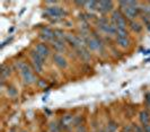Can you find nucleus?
Instances as JSON below:
<instances>
[{
	"mask_svg": "<svg viewBox=\"0 0 150 132\" xmlns=\"http://www.w3.org/2000/svg\"><path fill=\"white\" fill-rule=\"evenodd\" d=\"M45 14L49 15L50 17H54V18H61L63 16H66L67 13L61 8V7H47L45 9Z\"/></svg>",
	"mask_w": 150,
	"mask_h": 132,
	"instance_id": "obj_6",
	"label": "nucleus"
},
{
	"mask_svg": "<svg viewBox=\"0 0 150 132\" xmlns=\"http://www.w3.org/2000/svg\"><path fill=\"white\" fill-rule=\"evenodd\" d=\"M146 132H150V125H147V127H146Z\"/></svg>",
	"mask_w": 150,
	"mask_h": 132,
	"instance_id": "obj_23",
	"label": "nucleus"
},
{
	"mask_svg": "<svg viewBox=\"0 0 150 132\" xmlns=\"http://www.w3.org/2000/svg\"><path fill=\"white\" fill-rule=\"evenodd\" d=\"M116 42L121 47H128L130 45L129 37H116Z\"/></svg>",
	"mask_w": 150,
	"mask_h": 132,
	"instance_id": "obj_14",
	"label": "nucleus"
},
{
	"mask_svg": "<svg viewBox=\"0 0 150 132\" xmlns=\"http://www.w3.org/2000/svg\"><path fill=\"white\" fill-rule=\"evenodd\" d=\"M112 24L116 29H126V20L120 12H114L112 15Z\"/></svg>",
	"mask_w": 150,
	"mask_h": 132,
	"instance_id": "obj_4",
	"label": "nucleus"
},
{
	"mask_svg": "<svg viewBox=\"0 0 150 132\" xmlns=\"http://www.w3.org/2000/svg\"><path fill=\"white\" fill-rule=\"evenodd\" d=\"M113 8V2L112 1H98L97 9L101 13H107Z\"/></svg>",
	"mask_w": 150,
	"mask_h": 132,
	"instance_id": "obj_10",
	"label": "nucleus"
},
{
	"mask_svg": "<svg viewBox=\"0 0 150 132\" xmlns=\"http://www.w3.org/2000/svg\"><path fill=\"white\" fill-rule=\"evenodd\" d=\"M120 6L122 7V10L124 15L129 19H133L136 15L139 14V8H138V2L136 1H121Z\"/></svg>",
	"mask_w": 150,
	"mask_h": 132,
	"instance_id": "obj_2",
	"label": "nucleus"
},
{
	"mask_svg": "<svg viewBox=\"0 0 150 132\" xmlns=\"http://www.w3.org/2000/svg\"><path fill=\"white\" fill-rule=\"evenodd\" d=\"M146 103H147L148 105H150V94H148V95L146 96Z\"/></svg>",
	"mask_w": 150,
	"mask_h": 132,
	"instance_id": "obj_21",
	"label": "nucleus"
},
{
	"mask_svg": "<svg viewBox=\"0 0 150 132\" xmlns=\"http://www.w3.org/2000/svg\"><path fill=\"white\" fill-rule=\"evenodd\" d=\"M86 42H87L88 47L93 51H103V49H104L103 43L96 37H88L86 40Z\"/></svg>",
	"mask_w": 150,
	"mask_h": 132,
	"instance_id": "obj_7",
	"label": "nucleus"
},
{
	"mask_svg": "<svg viewBox=\"0 0 150 132\" xmlns=\"http://www.w3.org/2000/svg\"><path fill=\"white\" fill-rule=\"evenodd\" d=\"M41 37L44 39L45 41L47 42H52L54 39H55V35H54V30L47 28V27H44L42 29V33H41Z\"/></svg>",
	"mask_w": 150,
	"mask_h": 132,
	"instance_id": "obj_9",
	"label": "nucleus"
},
{
	"mask_svg": "<svg viewBox=\"0 0 150 132\" xmlns=\"http://www.w3.org/2000/svg\"><path fill=\"white\" fill-rule=\"evenodd\" d=\"M53 60H54L55 64H57L59 68H61V69H63V68L67 67V60L63 58L61 54H59V53H55V54L53 56Z\"/></svg>",
	"mask_w": 150,
	"mask_h": 132,
	"instance_id": "obj_11",
	"label": "nucleus"
},
{
	"mask_svg": "<svg viewBox=\"0 0 150 132\" xmlns=\"http://www.w3.org/2000/svg\"><path fill=\"white\" fill-rule=\"evenodd\" d=\"M8 94H9L10 96H16V95H17V90H16L14 87H9L8 88Z\"/></svg>",
	"mask_w": 150,
	"mask_h": 132,
	"instance_id": "obj_19",
	"label": "nucleus"
},
{
	"mask_svg": "<svg viewBox=\"0 0 150 132\" xmlns=\"http://www.w3.org/2000/svg\"><path fill=\"white\" fill-rule=\"evenodd\" d=\"M51 130H52L53 132H58V131H59V129H58L57 124H52V125H51Z\"/></svg>",
	"mask_w": 150,
	"mask_h": 132,
	"instance_id": "obj_20",
	"label": "nucleus"
},
{
	"mask_svg": "<svg viewBox=\"0 0 150 132\" xmlns=\"http://www.w3.org/2000/svg\"><path fill=\"white\" fill-rule=\"evenodd\" d=\"M30 57H32V61H33V66H34V69L36 72H42V69H43V64H44V58H42L36 51H33L30 53Z\"/></svg>",
	"mask_w": 150,
	"mask_h": 132,
	"instance_id": "obj_5",
	"label": "nucleus"
},
{
	"mask_svg": "<svg viewBox=\"0 0 150 132\" xmlns=\"http://www.w3.org/2000/svg\"><path fill=\"white\" fill-rule=\"evenodd\" d=\"M140 121H141V123H142L145 127L149 125L150 115H149V113H148L147 111H142V112L140 113Z\"/></svg>",
	"mask_w": 150,
	"mask_h": 132,
	"instance_id": "obj_13",
	"label": "nucleus"
},
{
	"mask_svg": "<svg viewBox=\"0 0 150 132\" xmlns=\"http://www.w3.org/2000/svg\"><path fill=\"white\" fill-rule=\"evenodd\" d=\"M35 51L42 57V58H44L46 59L49 56H50V49L47 47V45L44 43H40V44H37L36 46H35Z\"/></svg>",
	"mask_w": 150,
	"mask_h": 132,
	"instance_id": "obj_8",
	"label": "nucleus"
},
{
	"mask_svg": "<svg viewBox=\"0 0 150 132\" xmlns=\"http://www.w3.org/2000/svg\"><path fill=\"white\" fill-rule=\"evenodd\" d=\"M52 45L53 47L57 50V51H63L66 49V44H64V41H62L61 39H54L52 42Z\"/></svg>",
	"mask_w": 150,
	"mask_h": 132,
	"instance_id": "obj_12",
	"label": "nucleus"
},
{
	"mask_svg": "<svg viewBox=\"0 0 150 132\" xmlns=\"http://www.w3.org/2000/svg\"><path fill=\"white\" fill-rule=\"evenodd\" d=\"M98 27L108 35H116V33H118L116 27L112 23H108V20L106 18L98 19Z\"/></svg>",
	"mask_w": 150,
	"mask_h": 132,
	"instance_id": "obj_3",
	"label": "nucleus"
},
{
	"mask_svg": "<svg viewBox=\"0 0 150 132\" xmlns=\"http://www.w3.org/2000/svg\"><path fill=\"white\" fill-rule=\"evenodd\" d=\"M102 132H103V131H102Z\"/></svg>",
	"mask_w": 150,
	"mask_h": 132,
	"instance_id": "obj_24",
	"label": "nucleus"
},
{
	"mask_svg": "<svg viewBox=\"0 0 150 132\" xmlns=\"http://www.w3.org/2000/svg\"><path fill=\"white\" fill-rule=\"evenodd\" d=\"M135 132H143L142 131V129H141V128H140V127H135Z\"/></svg>",
	"mask_w": 150,
	"mask_h": 132,
	"instance_id": "obj_22",
	"label": "nucleus"
},
{
	"mask_svg": "<svg viewBox=\"0 0 150 132\" xmlns=\"http://www.w3.org/2000/svg\"><path fill=\"white\" fill-rule=\"evenodd\" d=\"M131 28L133 29L134 32H136V33H139V32L142 29V27L140 26L139 23H136V22H131Z\"/></svg>",
	"mask_w": 150,
	"mask_h": 132,
	"instance_id": "obj_18",
	"label": "nucleus"
},
{
	"mask_svg": "<svg viewBox=\"0 0 150 132\" xmlns=\"http://www.w3.org/2000/svg\"><path fill=\"white\" fill-rule=\"evenodd\" d=\"M86 5L88 6V9L94 10V9L97 8V6H98V1H86Z\"/></svg>",
	"mask_w": 150,
	"mask_h": 132,
	"instance_id": "obj_17",
	"label": "nucleus"
},
{
	"mask_svg": "<svg viewBox=\"0 0 150 132\" xmlns=\"http://www.w3.org/2000/svg\"><path fill=\"white\" fill-rule=\"evenodd\" d=\"M72 121H74V117L71 115H67V116H63V118L61 120V123H62V125L64 128H67L68 125H70L72 123Z\"/></svg>",
	"mask_w": 150,
	"mask_h": 132,
	"instance_id": "obj_16",
	"label": "nucleus"
},
{
	"mask_svg": "<svg viewBox=\"0 0 150 132\" xmlns=\"http://www.w3.org/2000/svg\"><path fill=\"white\" fill-rule=\"evenodd\" d=\"M16 67H17L18 71L20 72V74H22V77H23L25 84H28V85H30V84L35 83V80H36L35 74L33 73L32 69L28 67V64H27L26 62H24V61H17V62H16Z\"/></svg>",
	"mask_w": 150,
	"mask_h": 132,
	"instance_id": "obj_1",
	"label": "nucleus"
},
{
	"mask_svg": "<svg viewBox=\"0 0 150 132\" xmlns=\"http://www.w3.org/2000/svg\"><path fill=\"white\" fill-rule=\"evenodd\" d=\"M10 68L8 67V66H6V64H2L1 66V79H2V81H3V79L6 78V77H8L9 74H10Z\"/></svg>",
	"mask_w": 150,
	"mask_h": 132,
	"instance_id": "obj_15",
	"label": "nucleus"
}]
</instances>
